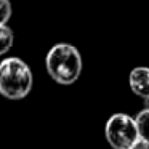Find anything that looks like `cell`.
<instances>
[{
  "instance_id": "7a4b0ae2",
  "label": "cell",
  "mask_w": 149,
  "mask_h": 149,
  "mask_svg": "<svg viewBox=\"0 0 149 149\" xmlns=\"http://www.w3.org/2000/svg\"><path fill=\"white\" fill-rule=\"evenodd\" d=\"M32 88V72L19 58H5L0 63V95L8 100H23Z\"/></svg>"
},
{
  "instance_id": "5b68a950",
  "label": "cell",
  "mask_w": 149,
  "mask_h": 149,
  "mask_svg": "<svg viewBox=\"0 0 149 149\" xmlns=\"http://www.w3.org/2000/svg\"><path fill=\"white\" fill-rule=\"evenodd\" d=\"M135 120H136V127H138V132H139V138L149 143V107L138 112Z\"/></svg>"
},
{
  "instance_id": "277c9868",
  "label": "cell",
  "mask_w": 149,
  "mask_h": 149,
  "mask_svg": "<svg viewBox=\"0 0 149 149\" xmlns=\"http://www.w3.org/2000/svg\"><path fill=\"white\" fill-rule=\"evenodd\" d=\"M128 84L136 96L149 100V68H135L128 75Z\"/></svg>"
},
{
  "instance_id": "8992f818",
  "label": "cell",
  "mask_w": 149,
  "mask_h": 149,
  "mask_svg": "<svg viewBox=\"0 0 149 149\" xmlns=\"http://www.w3.org/2000/svg\"><path fill=\"white\" fill-rule=\"evenodd\" d=\"M13 40H15L13 31L7 24H2L0 26V56L10 52V48L13 47Z\"/></svg>"
},
{
  "instance_id": "52a82bcc",
  "label": "cell",
  "mask_w": 149,
  "mask_h": 149,
  "mask_svg": "<svg viewBox=\"0 0 149 149\" xmlns=\"http://www.w3.org/2000/svg\"><path fill=\"white\" fill-rule=\"evenodd\" d=\"M11 16V3L10 0H0V26L7 24Z\"/></svg>"
},
{
  "instance_id": "3957f363",
  "label": "cell",
  "mask_w": 149,
  "mask_h": 149,
  "mask_svg": "<svg viewBox=\"0 0 149 149\" xmlns=\"http://www.w3.org/2000/svg\"><path fill=\"white\" fill-rule=\"evenodd\" d=\"M106 139L114 149H128L139 139L136 120L128 114H114L104 127Z\"/></svg>"
},
{
  "instance_id": "6da1fadb",
  "label": "cell",
  "mask_w": 149,
  "mask_h": 149,
  "mask_svg": "<svg viewBox=\"0 0 149 149\" xmlns=\"http://www.w3.org/2000/svg\"><path fill=\"white\" fill-rule=\"evenodd\" d=\"M45 66L50 77L61 85H71L80 77L82 56L75 47L58 43L48 52Z\"/></svg>"
},
{
  "instance_id": "ba28073f",
  "label": "cell",
  "mask_w": 149,
  "mask_h": 149,
  "mask_svg": "<svg viewBox=\"0 0 149 149\" xmlns=\"http://www.w3.org/2000/svg\"><path fill=\"white\" fill-rule=\"evenodd\" d=\"M128 149H149V143H148V141H144V139H141V138H139L138 141H136L135 144H132Z\"/></svg>"
},
{
  "instance_id": "9c48e42d",
  "label": "cell",
  "mask_w": 149,
  "mask_h": 149,
  "mask_svg": "<svg viewBox=\"0 0 149 149\" xmlns=\"http://www.w3.org/2000/svg\"><path fill=\"white\" fill-rule=\"evenodd\" d=\"M146 104H149V100H146ZM149 107V106H148Z\"/></svg>"
}]
</instances>
